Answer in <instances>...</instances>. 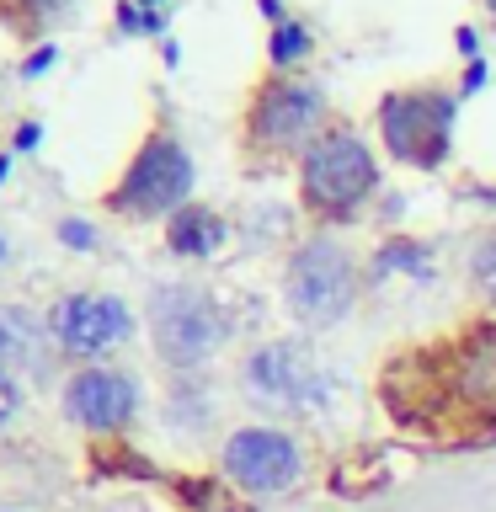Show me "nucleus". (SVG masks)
Returning a JSON list of instances; mask_svg holds the SVG:
<instances>
[{"instance_id": "1", "label": "nucleus", "mask_w": 496, "mask_h": 512, "mask_svg": "<svg viewBox=\"0 0 496 512\" xmlns=\"http://www.w3.org/2000/svg\"><path fill=\"white\" fill-rule=\"evenodd\" d=\"M422 363V374L406 363L390 368V406H400V416H496V326H470Z\"/></svg>"}, {"instance_id": "2", "label": "nucleus", "mask_w": 496, "mask_h": 512, "mask_svg": "<svg viewBox=\"0 0 496 512\" xmlns=\"http://www.w3.org/2000/svg\"><path fill=\"white\" fill-rule=\"evenodd\" d=\"M299 187H304V208H310V214L352 219L368 198H374L379 166H374V155H368V144L358 134L331 128V134H320L310 150H304Z\"/></svg>"}, {"instance_id": "3", "label": "nucleus", "mask_w": 496, "mask_h": 512, "mask_svg": "<svg viewBox=\"0 0 496 512\" xmlns=\"http://www.w3.org/2000/svg\"><path fill=\"white\" fill-rule=\"evenodd\" d=\"M454 96L432 91V86H411V91H390L379 102V134L384 150H390L400 166L432 171L448 160V144H454Z\"/></svg>"}, {"instance_id": "4", "label": "nucleus", "mask_w": 496, "mask_h": 512, "mask_svg": "<svg viewBox=\"0 0 496 512\" xmlns=\"http://www.w3.org/2000/svg\"><path fill=\"white\" fill-rule=\"evenodd\" d=\"M150 336L155 352L176 368H192L230 336V315L219 310L214 294L192 283H166L150 294Z\"/></svg>"}, {"instance_id": "5", "label": "nucleus", "mask_w": 496, "mask_h": 512, "mask_svg": "<svg viewBox=\"0 0 496 512\" xmlns=\"http://www.w3.org/2000/svg\"><path fill=\"white\" fill-rule=\"evenodd\" d=\"M288 304L304 326H331L352 310V294H358V267L352 256L336 246L331 235H310L304 246L288 256Z\"/></svg>"}, {"instance_id": "6", "label": "nucleus", "mask_w": 496, "mask_h": 512, "mask_svg": "<svg viewBox=\"0 0 496 512\" xmlns=\"http://www.w3.org/2000/svg\"><path fill=\"white\" fill-rule=\"evenodd\" d=\"M192 192V155L171 134H150L139 144V155L128 160L123 182L107 192V203L128 219H160L176 214Z\"/></svg>"}, {"instance_id": "7", "label": "nucleus", "mask_w": 496, "mask_h": 512, "mask_svg": "<svg viewBox=\"0 0 496 512\" xmlns=\"http://www.w3.org/2000/svg\"><path fill=\"white\" fill-rule=\"evenodd\" d=\"M326 118V96L310 80H267L262 91L251 96L246 112V134L256 150H310L320 139L315 128Z\"/></svg>"}, {"instance_id": "8", "label": "nucleus", "mask_w": 496, "mask_h": 512, "mask_svg": "<svg viewBox=\"0 0 496 512\" xmlns=\"http://www.w3.org/2000/svg\"><path fill=\"white\" fill-rule=\"evenodd\" d=\"M304 459H299V443L288 432H272V427H246L224 443V475L235 480L240 491L251 496H278L299 480Z\"/></svg>"}, {"instance_id": "9", "label": "nucleus", "mask_w": 496, "mask_h": 512, "mask_svg": "<svg viewBox=\"0 0 496 512\" xmlns=\"http://www.w3.org/2000/svg\"><path fill=\"white\" fill-rule=\"evenodd\" d=\"M48 331H54V342L64 352H75V358H96V352L118 347L123 336L134 331V315H128V304L112 299V294H70V299L54 304Z\"/></svg>"}, {"instance_id": "10", "label": "nucleus", "mask_w": 496, "mask_h": 512, "mask_svg": "<svg viewBox=\"0 0 496 512\" xmlns=\"http://www.w3.org/2000/svg\"><path fill=\"white\" fill-rule=\"evenodd\" d=\"M246 384L256 400H272V406H304V400L320 395V368L299 342H267L251 352L246 363Z\"/></svg>"}, {"instance_id": "11", "label": "nucleus", "mask_w": 496, "mask_h": 512, "mask_svg": "<svg viewBox=\"0 0 496 512\" xmlns=\"http://www.w3.org/2000/svg\"><path fill=\"white\" fill-rule=\"evenodd\" d=\"M134 406H139V390L128 374H118V368H86V374H75L70 390H64L70 422L91 427V432H118L128 416H134Z\"/></svg>"}, {"instance_id": "12", "label": "nucleus", "mask_w": 496, "mask_h": 512, "mask_svg": "<svg viewBox=\"0 0 496 512\" xmlns=\"http://www.w3.org/2000/svg\"><path fill=\"white\" fill-rule=\"evenodd\" d=\"M224 219L214 214V208H203V203H182L171 214L166 224V240H171V251L176 256H214L224 246Z\"/></svg>"}, {"instance_id": "13", "label": "nucleus", "mask_w": 496, "mask_h": 512, "mask_svg": "<svg viewBox=\"0 0 496 512\" xmlns=\"http://www.w3.org/2000/svg\"><path fill=\"white\" fill-rule=\"evenodd\" d=\"M27 352H32V326L16 310H0V368L22 363Z\"/></svg>"}, {"instance_id": "14", "label": "nucleus", "mask_w": 496, "mask_h": 512, "mask_svg": "<svg viewBox=\"0 0 496 512\" xmlns=\"http://www.w3.org/2000/svg\"><path fill=\"white\" fill-rule=\"evenodd\" d=\"M379 272H427V251L416 240H390L379 251Z\"/></svg>"}, {"instance_id": "15", "label": "nucleus", "mask_w": 496, "mask_h": 512, "mask_svg": "<svg viewBox=\"0 0 496 512\" xmlns=\"http://www.w3.org/2000/svg\"><path fill=\"white\" fill-rule=\"evenodd\" d=\"M304 48H310V32L299 22H278V32H272V64H294Z\"/></svg>"}, {"instance_id": "16", "label": "nucleus", "mask_w": 496, "mask_h": 512, "mask_svg": "<svg viewBox=\"0 0 496 512\" xmlns=\"http://www.w3.org/2000/svg\"><path fill=\"white\" fill-rule=\"evenodd\" d=\"M470 272H475V288H480V294L496 299V235L475 246V256H470Z\"/></svg>"}, {"instance_id": "17", "label": "nucleus", "mask_w": 496, "mask_h": 512, "mask_svg": "<svg viewBox=\"0 0 496 512\" xmlns=\"http://www.w3.org/2000/svg\"><path fill=\"white\" fill-rule=\"evenodd\" d=\"M11 6L22 11L27 27H43V22H54V16L70 11V0H11Z\"/></svg>"}, {"instance_id": "18", "label": "nucleus", "mask_w": 496, "mask_h": 512, "mask_svg": "<svg viewBox=\"0 0 496 512\" xmlns=\"http://www.w3.org/2000/svg\"><path fill=\"white\" fill-rule=\"evenodd\" d=\"M16 406H22V400H16V384H11L6 374H0V427H6L11 416H16Z\"/></svg>"}, {"instance_id": "19", "label": "nucleus", "mask_w": 496, "mask_h": 512, "mask_svg": "<svg viewBox=\"0 0 496 512\" xmlns=\"http://www.w3.org/2000/svg\"><path fill=\"white\" fill-rule=\"evenodd\" d=\"M64 240H70V246H80V251H86L91 246V230H86V224H64V230H59Z\"/></svg>"}, {"instance_id": "20", "label": "nucleus", "mask_w": 496, "mask_h": 512, "mask_svg": "<svg viewBox=\"0 0 496 512\" xmlns=\"http://www.w3.org/2000/svg\"><path fill=\"white\" fill-rule=\"evenodd\" d=\"M486 11H491V16H496V0H486Z\"/></svg>"}]
</instances>
